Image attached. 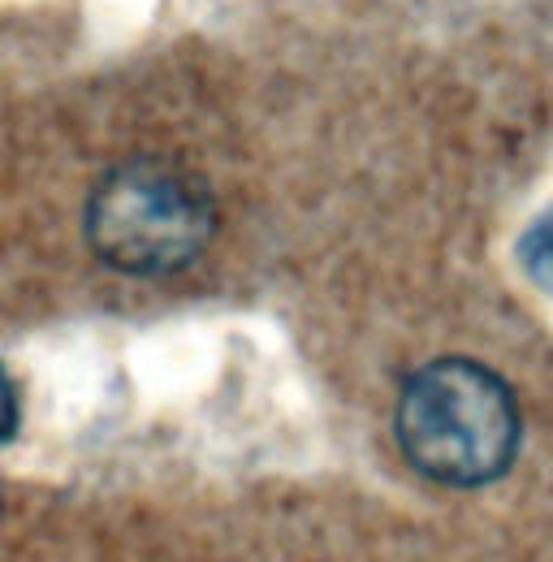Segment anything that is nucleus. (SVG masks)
<instances>
[{
	"instance_id": "f257e3e1",
	"label": "nucleus",
	"mask_w": 553,
	"mask_h": 562,
	"mask_svg": "<svg viewBox=\"0 0 553 562\" xmlns=\"http://www.w3.org/2000/svg\"><path fill=\"white\" fill-rule=\"evenodd\" d=\"M394 432L415 472L476 490L497 481L519 450V407L501 376L472 359H441L403 385Z\"/></svg>"
},
{
	"instance_id": "f03ea898",
	"label": "nucleus",
	"mask_w": 553,
	"mask_h": 562,
	"mask_svg": "<svg viewBox=\"0 0 553 562\" xmlns=\"http://www.w3.org/2000/svg\"><path fill=\"white\" fill-rule=\"evenodd\" d=\"M216 209L204 182L169 160L117 165L87 204V238L104 265L131 278H165L200 260Z\"/></svg>"
},
{
	"instance_id": "7ed1b4c3",
	"label": "nucleus",
	"mask_w": 553,
	"mask_h": 562,
	"mask_svg": "<svg viewBox=\"0 0 553 562\" xmlns=\"http://www.w3.org/2000/svg\"><path fill=\"white\" fill-rule=\"evenodd\" d=\"M523 260H528L537 281H553V216L532 225V234L523 243Z\"/></svg>"
},
{
	"instance_id": "20e7f679",
	"label": "nucleus",
	"mask_w": 553,
	"mask_h": 562,
	"mask_svg": "<svg viewBox=\"0 0 553 562\" xmlns=\"http://www.w3.org/2000/svg\"><path fill=\"white\" fill-rule=\"evenodd\" d=\"M13 432H18V394H13L9 372L0 368V441H9Z\"/></svg>"
}]
</instances>
